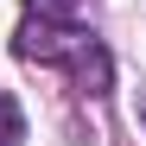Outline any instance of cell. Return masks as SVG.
<instances>
[{"mask_svg":"<svg viewBox=\"0 0 146 146\" xmlns=\"http://www.w3.org/2000/svg\"><path fill=\"white\" fill-rule=\"evenodd\" d=\"M26 140V121H19V102L0 89V146H19Z\"/></svg>","mask_w":146,"mask_h":146,"instance_id":"2","label":"cell"},{"mask_svg":"<svg viewBox=\"0 0 146 146\" xmlns=\"http://www.w3.org/2000/svg\"><path fill=\"white\" fill-rule=\"evenodd\" d=\"M19 57H38V64H70L76 70V83L89 95H108V51L95 44L83 26H70V19H51V13H38L26 19V32H19Z\"/></svg>","mask_w":146,"mask_h":146,"instance_id":"1","label":"cell"},{"mask_svg":"<svg viewBox=\"0 0 146 146\" xmlns=\"http://www.w3.org/2000/svg\"><path fill=\"white\" fill-rule=\"evenodd\" d=\"M26 7H32V13H51V19H70L76 0H26Z\"/></svg>","mask_w":146,"mask_h":146,"instance_id":"3","label":"cell"}]
</instances>
